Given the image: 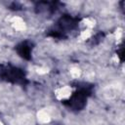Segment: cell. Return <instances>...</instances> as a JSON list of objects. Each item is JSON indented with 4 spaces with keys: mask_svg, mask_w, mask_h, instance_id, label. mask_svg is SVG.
<instances>
[{
    "mask_svg": "<svg viewBox=\"0 0 125 125\" xmlns=\"http://www.w3.org/2000/svg\"><path fill=\"white\" fill-rule=\"evenodd\" d=\"M73 95V88L69 85H63L55 90L56 99L59 101H67Z\"/></svg>",
    "mask_w": 125,
    "mask_h": 125,
    "instance_id": "6da1fadb",
    "label": "cell"
},
{
    "mask_svg": "<svg viewBox=\"0 0 125 125\" xmlns=\"http://www.w3.org/2000/svg\"><path fill=\"white\" fill-rule=\"evenodd\" d=\"M11 25L17 31H23L26 28V23L21 17H14L11 20Z\"/></svg>",
    "mask_w": 125,
    "mask_h": 125,
    "instance_id": "7a4b0ae2",
    "label": "cell"
},
{
    "mask_svg": "<svg viewBox=\"0 0 125 125\" xmlns=\"http://www.w3.org/2000/svg\"><path fill=\"white\" fill-rule=\"evenodd\" d=\"M37 120L41 124H46V123H49L50 122L51 116H50V114H49V112L47 110L41 109L37 113Z\"/></svg>",
    "mask_w": 125,
    "mask_h": 125,
    "instance_id": "3957f363",
    "label": "cell"
},
{
    "mask_svg": "<svg viewBox=\"0 0 125 125\" xmlns=\"http://www.w3.org/2000/svg\"><path fill=\"white\" fill-rule=\"evenodd\" d=\"M69 73H70V75H71L73 78H77V77H79V76H80L81 71H80V69H79L78 67H73V68H71V69H70Z\"/></svg>",
    "mask_w": 125,
    "mask_h": 125,
    "instance_id": "277c9868",
    "label": "cell"
},
{
    "mask_svg": "<svg viewBox=\"0 0 125 125\" xmlns=\"http://www.w3.org/2000/svg\"><path fill=\"white\" fill-rule=\"evenodd\" d=\"M0 125H3V122H2L1 120H0Z\"/></svg>",
    "mask_w": 125,
    "mask_h": 125,
    "instance_id": "5b68a950",
    "label": "cell"
}]
</instances>
